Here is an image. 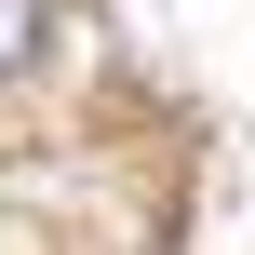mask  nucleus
<instances>
[{"instance_id":"nucleus-1","label":"nucleus","mask_w":255,"mask_h":255,"mask_svg":"<svg viewBox=\"0 0 255 255\" xmlns=\"http://www.w3.org/2000/svg\"><path fill=\"white\" fill-rule=\"evenodd\" d=\"M54 54V0H0V81H27Z\"/></svg>"}]
</instances>
